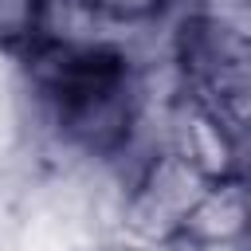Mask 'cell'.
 I'll return each mask as SVG.
<instances>
[{
  "mask_svg": "<svg viewBox=\"0 0 251 251\" xmlns=\"http://www.w3.org/2000/svg\"><path fill=\"white\" fill-rule=\"evenodd\" d=\"M43 0H0V43H20L35 31Z\"/></svg>",
  "mask_w": 251,
  "mask_h": 251,
  "instance_id": "cell-1",
  "label": "cell"
},
{
  "mask_svg": "<svg viewBox=\"0 0 251 251\" xmlns=\"http://www.w3.org/2000/svg\"><path fill=\"white\" fill-rule=\"evenodd\" d=\"M98 4L110 8V12H118V16H141V12L157 8L161 0H98Z\"/></svg>",
  "mask_w": 251,
  "mask_h": 251,
  "instance_id": "cell-2",
  "label": "cell"
},
{
  "mask_svg": "<svg viewBox=\"0 0 251 251\" xmlns=\"http://www.w3.org/2000/svg\"><path fill=\"white\" fill-rule=\"evenodd\" d=\"M110 251H129V247H110Z\"/></svg>",
  "mask_w": 251,
  "mask_h": 251,
  "instance_id": "cell-3",
  "label": "cell"
}]
</instances>
